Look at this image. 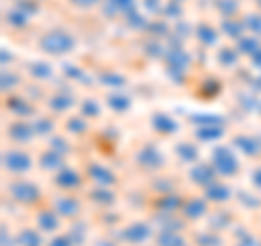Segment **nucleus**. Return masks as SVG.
I'll list each match as a JSON object with an SVG mask.
<instances>
[{
    "label": "nucleus",
    "instance_id": "f257e3e1",
    "mask_svg": "<svg viewBox=\"0 0 261 246\" xmlns=\"http://www.w3.org/2000/svg\"><path fill=\"white\" fill-rule=\"evenodd\" d=\"M22 242H24V246H39V240L31 233H22Z\"/></svg>",
    "mask_w": 261,
    "mask_h": 246
},
{
    "label": "nucleus",
    "instance_id": "f03ea898",
    "mask_svg": "<svg viewBox=\"0 0 261 246\" xmlns=\"http://www.w3.org/2000/svg\"><path fill=\"white\" fill-rule=\"evenodd\" d=\"M61 246H68V242H65V240H61Z\"/></svg>",
    "mask_w": 261,
    "mask_h": 246
}]
</instances>
